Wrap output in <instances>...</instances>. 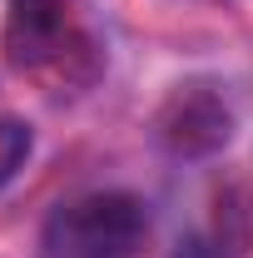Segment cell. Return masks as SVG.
Wrapping results in <instances>:
<instances>
[{"label": "cell", "mask_w": 253, "mask_h": 258, "mask_svg": "<svg viewBox=\"0 0 253 258\" xmlns=\"http://www.w3.org/2000/svg\"><path fill=\"white\" fill-rule=\"evenodd\" d=\"M5 50L15 70L45 85H90L99 75V40L80 0H10Z\"/></svg>", "instance_id": "cell-1"}, {"label": "cell", "mask_w": 253, "mask_h": 258, "mask_svg": "<svg viewBox=\"0 0 253 258\" xmlns=\"http://www.w3.org/2000/svg\"><path fill=\"white\" fill-rule=\"evenodd\" d=\"M149 238V214L134 194H85L45 228L50 258H134Z\"/></svg>", "instance_id": "cell-2"}, {"label": "cell", "mask_w": 253, "mask_h": 258, "mask_svg": "<svg viewBox=\"0 0 253 258\" xmlns=\"http://www.w3.org/2000/svg\"><path fill=\"white\" fill-rule=\"evenodd\" d=\"M159 134L179 154H209L228 139V109L204 90H179L159 114Z\"/></svg>", "instance_id": "cell-3"}, {"label": "cell", "mask_w": 253, "mask_h": 258, "mask_svg": "<svg viewBox=\"0 0 253 258\" xmlns=\"http://www.w3.org/2000/svg\"><path fill=\"white\" fill-rule=\"evenodd\" d=\"M30 149H35V134L25 119H0V189L25 169Z\"/></svg>", "instance_id": "cell-4"}, {"label": "cell", "mask_w": 253, "mask_h": 258, "mask_svg": "<svg viewBox=\"0 0 253 258\" xmlns=\"http://www.w3.org/2000/svg\"><path fill=\"white\" fill-rule=\"evenodd\" d=\"M174 258H228V253H223L219 243H209V238H189V243H184Z\"/></svg>", "instance_id": "cell-5"}]
</instances>
